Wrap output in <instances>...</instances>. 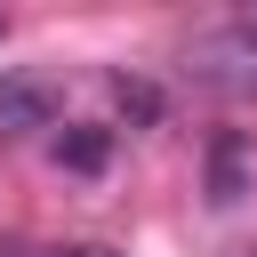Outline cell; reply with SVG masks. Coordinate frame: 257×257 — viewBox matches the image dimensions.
I'll list each match as a JSON object with an SVG mask.
<instances>
[{"instance_id":"obj_1","label":"cell","mask_w":257,"mask_h":257,"mask_svg":"<svg viewBox=\"0 0 257 257\" xmlns=\"http://www.w3.org/2000/svg\"><path fill=\"white\" fill-rule=\"evenodd\" d=\"M185 72H193V88H209V96H257V24L241 16V24L201 32V40L185 48Z\"/></svg>"},{"instance_id":"obj_2","label":"cell","mask_w":257,"mask_h":257,"mask_svg":"<svg viewBox=\"0 0 257 257\" xmlns=\"http://www.w3.org/2000/svg\"><path fill=\"white\" fill-rule=\"evenodd\" d=\"M201 177H209V201H217V209L249 201V193H257V145H249V128H217Z\"/></svg>"},{"instance_id":"obj_3","label":"cell","mask_w":257,"mask_h":257,"mask_svg":"<svg viewBox=\"0 0 257 257\" xmlns=\"http://www.w3.org/2000/svg\"><path fill=\"white\" fill-rule=\"evenodd\" d=\"M40 128H56V80L0 72V137H40Z\"/></svg>"},{"instance_id":"obj_4","label":"cell","mask_w":257,"mask_h":257,"mask_svg":"<svg viewBox=\"0 0 257 257\" xmlns=\"http://www.w3.org/2000/svg\"><path fill=\"white\" fill-rule=\"evenodd\" d=\"M104 161H112V128L80 120V128L56 137V169H72V177H104Z\"/></svg>"},{"instance_id":"obj_5","label":"cell","mask_w":257,"mask_h":257,"mask_svg":"<svg viewBox=\"0 0 257 257\" xmlns=\"http://www.w3.org/2000/svg\"><path fill=\"white\" fill-rule=\"evenodd\" d=\"M112 104H120V120H137V128L161 120V96H153L145 80H128V72H112Z\"/></svg>"},{"instance_id":"obj_6","label":"cell","mask_w":257,"mask_h":257,"mask_svg":"<svg viewBox=\"0 0 257 257\" xmlns=\"http://www.w3.org/2000/svg\"><path fill=\"white\" fill-rule=\"evenodd\" d=\"M40 257H120V249H104V241H72V249H40Z\"/></svg>"},{"instance_id":"obj_7","label":"cell","mask_w":257,"mask_h":257,"mask_svg":"<svg viewBox=\"0 0 257 257\" xmlns=\"http://www.w3.org/2000/svg\"><path fill=\"white\" fill-rule=\"evenodd\" d=\"M233 257H257V241H249V249H233Z\"/></svg>"},{"instance_id":"obj_8","label":"cell","mask_w":257,"mask_h":257,"mask_svg":"<svg viewBox=\"0 0 257 257\" xmlns=\"http://www.w3.org/2000/svg\"><path fill=\"white\" fill-rule=\"evenodd\" d=\"M249 24H257V16H249Z\"/></svg>"}]
</instances>
